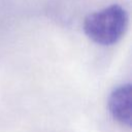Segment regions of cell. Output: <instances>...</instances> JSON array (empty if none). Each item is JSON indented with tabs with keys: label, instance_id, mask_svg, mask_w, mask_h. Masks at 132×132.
Wrapping results in <instances>:
<instances>
[{
	"label": "cell",
	"instance_id": "1",
	"mask_svg": "<svg viewBox=\"0 0 132 132\" xmlns=\"http://www.w3.org/2000/svg\"><path fill=\"white\" fill-rule=\"evenodd\" d=\"M128 23L127 11L122 6L113 4L87 15L84 21V31L95 43L112 45L125 35Z\"/></svg>",
	"mask_w": 132,
	"mask_h": 132
},
{
	"label": "cell",
	"instance_id": "2",
	"mask_svg": "<svg viewBox=\"0 0 132 132\" xmlns=\"http://www.w3.org/2000/svg\"><path fill=\"white\" fill-rule=\"evenodd\" d=\"M131 85L126 84L116 88L108 98V110L111 117L120 124L130 128L131 127Z\"/></svg>",
	"mask_w": 132,
	"mask_h": 132
}]
</instances>
